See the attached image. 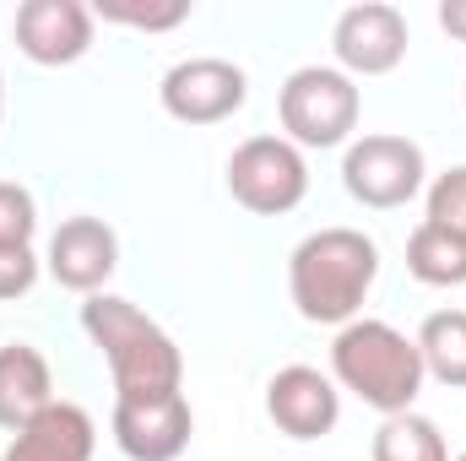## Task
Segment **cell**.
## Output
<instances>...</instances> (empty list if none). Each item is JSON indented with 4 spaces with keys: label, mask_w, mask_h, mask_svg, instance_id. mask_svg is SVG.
I'll use <instances>...</instances> for the list:
<instances>
[{
    "label": "cell",
    "mask_w": 466,
    "mask_h": 461,
    "mask_svg": "<svg viewBox=\"0 0 466 461\" xmlns=\"http://www.w3.org/2000/svg\"><path fill=\"white\" fill-rule=\"evenodd\" d=\"M380 277V244L363 229H320L288 255V299L309 326H352Z\"/></svg>",
    "instance_id": "1"
},
{
    "label": "cell",
    "mask_w": 466,
    "mask_h": 461,
    "mask_svg": "<svg viewBox=\"0 0 466 461\" xmlns=\"http://www.w3.org/2000/svg\"><path fill=\"white\" fill-rule=\"evenodd\" d=\"M82 332L104 353L115 396H163V391L185 385V353H179V343L152 315H141L130 299L93 293L82 304Z\"/></svg>",
    "instance_id": "2"
},
{
    "label": "cell",
    "mask_w": 466,
    "mask_h": 461,
    "mask_svg": "<svg viewBox=\"0 0 466 461\" xmlns=\"http://www.w3.org/2000/svg\"><path fill=\"white\" fill-rule=\"evenodd\" d=\"M331 380H337V391H352L363 407L390 418V413H412L429 374H423L418 343L407 332H396L390 321L358 315L331 343Z\"/></svg>",
    "instance_id": "3"
},
{
    "label": "cell",
    "mask_w": 466,
    "mask_h": 461,
    "mask_svg": "<svg viewBox=\"0 0 466 461\" xmlns=\"http://www.w3.org/2000/svg\"><path fill=\"white\" fill-rule=\"evenodd\" d=\"M277 115H282V130L299 152L304 147H315V152L348 147L358 115H363V93L337 66H299L277 93Z\"/></svg>",
    "instance_id": "4"
},
{
    "label": "cell",
    "mask_w": 466,
    "mask_h": 461,
    "mask_svg": "<svg viewBox=\"0 0 466 461\" xmlns=\"http://www.w3.org/2000/svg\"><path fill=\"white\" fill-rule=\"evenodd\" d=\"M342 185L358 207H374V212H396L407 207L412 196H423L429 185V158L412 136H358L342 152Z\"/></svg>",
    "instance_id": "5"
},
{
    "label": "cell",
    "mask_w": 466,
    "mask_h": 461,
    "mask_svg": "<svg viewBox=\"0 0 466 461\" xmlns=\"http://www.w3.org/2000/svg\"><path fill=\"white\" fill-rule=\"evenodd\" d=\"M228 196L255 218H282L309 196V163L288 136H249L228 158Z\"/></svg>",
    "instance_id": "6"
},
{
    "label": "cell",
    "mask_w": 466,
    "mask_h": 461,
    "mask_svg": "<svg viewBox=\"0 0 466 461\" xmlns=\"http://www.w3.org/2000/svg\"><path fill=\"white\" fill-rule=\"evenodd\" d=\"M168 119L179 125H223L244 109L249 98V77L233 66V60H218V55H196V60H179L163 71V87H157Z\"/></svg>",
    "instance_id": "7"
},
{
    "label": "cell",
    "mask_w": 466,
    "mask_h": 461,
    "mask_svg": "<svg viewBox=\"0 0 466 461\" xmlns=\"http://www.w3.org/2000/svg\"><path fill=\"white\" fill-rule=\"evenodd\" d=\"M119 456L130 461H179L190 451L196 435V413L185 402V391H163V396H115L109 413Z\"/></svg>",
    "instance_id": "8"
},
{
    "label": "cell",
    "mask_w": 466,
    "mask_h": 461,
    "mask_svg": "<svg viewBox=\"0 0 466 461\" xmlns=\"http://www.w3.org/2000/svg\"><path fill=\"white\" fill-rule=\"evenodd\" d=\"M407 16L385 0H363V5H348L331 27V55H337V71H348L352 82L358 77H390L401 60H407Z\"/></svg>",
    "instance_id": "9"
},
{
    "label": "cell",
    "mask_w": 466,
    "mask_h": 461,
    "mask_svg": "<svg viewBox=\"0 0 466 461\" xmlns=\"http://www.w3.org/2000/svg\"><path fill=\"white\" fill-rule=\"evenodd\" d=\"M266 418L299 446L326 440L337 429V418H342V391L315 364H288V369H277L266 380Z\"/></svg>",
    "instance_id": "10"
},
{
    "label": "cell",
    "mask_w": 466,
    "mask_h": 461,
    "mask_svg": "<svg viewBox=\"0 0 466 461\" xmlns=\"http://www.w3.org/2000/svg\"><path fill=\"white\" fill-rule=\"evenodd\" d=\"M98 16L82 0H22L11 16V38L33 66H76L93 49Z\"/></svg>",
    "instance_id": "11"
},
{
    "label": "cell",
    "mask_w": 466,
    "mask_h": 461,
    "mask_svg": "<svg viewBox=\"0 0 466 461\" xmlns=\"http://www.w3.org/2000/svg\"><path fill=\"white\" fill-rule=\"evenodd\" d=\"M49 277L82 299L104 293V282L115 277L119 266V233L104 218H66L60 229L49 233V255H44Z\"/></svg>",
    "instance_id": "12"
},
{
    "label": "cell",
    "mask_w": 466,
    "mask_h": 461,
    "mask_svg": "<svg viewBox=\"0 0 466 461\" xmlns=\"http://www.w3.org/2000/svg\"><path fill=\"white\" fill-rule=\"evenodd\" d=\"M98 451V424L76 402H49L27 429L11 435L0 461H93Z\"/></svg>",
    "instance_id": "13"
},
{
    "label": "cell",
    "mask_w": 466,
    "mask_h": 461,
    "mask_svg": "<svg viewBox=\"0 0 466 461\" xmlns=\"http://www.w3.org/2000/svg\"><path fill=\"white\" fill-rule=\"evenodd\" d=\"M55 396V374H49V358L33 343H5L0 347V429H27Z\"/></svg>",
    "instance_id": "14"
},
{
    "label": "cell",
    "mask_w": 466,
    "mask_h": 461,
    "mask_svg": "<svg viewBox=\"0 0 466 461\" xmlns=\"http://www.w3.org/2000/svg\"><path fill=\"white\" fill-rule=\"evenodd\" d=\"M412 343L423 358V374H434L451 391H466V310H434Z\"/></svg>",
    "instance_id": "15"
},
{
    "label": "cell",
    "mask_w": 466,
    "mask_h": 461,
    "mask_svg": "<svg viewBox=\"0 0 466 461\" xmlns=\"http://www.w3.org/2000/svg\"><path fill=\"white\" fill-rule=\"evenodd\" d=\"M369 461H451V446L434 418L390 413V418H380V429L369 440Z\"/></svg>",
    "instance_id": "16"
},
{
    "label": "cell",
    "mask_w": 466,
    "mask_h": 461,
    "mask_svg": "<svg viewBox=\"0 0 466 461\" xmlns=\"http://www.w3.org/2000/svg\"><path fill=\"white\" fill-rule=\"evenodd\" d=\"M407 271L423 288H461L466 282V239L434 229V223H418V229L407 233Z\"/></svg>",
    "instance_id": "17"
},
{
    "label": "cell",
    "mask_w": 466,
    "mask_h": 461,
    "mask_svg": "<svg viewBox=\"0 0 466 461\" xmlns=\"http://www.w3.org/2000/svg\"><path fill=\"white\" fill-rule=\"evenodd\" d=\"M423 223L466 239V163L434 174V185H429V218H423Z\"/></svg>",
    "instance_id": "18"
},
{
    "label": "cell",
    "mask_w": 466,
    "mask_h": 461,
    "mask_svg": "<svg viewBox=\"0 0 466 461\" xmlns=\"http://www.w3.org/2000/svg\"><path fill=\"white\" fill-rule=\"evenodd\" d=\"M38 233V201L27 185L0 179V244H33Z\"/></svg>",
    "instance_id": "19"
},
{
    "label": "cell",
    "mask_w": 466,
    "mask_h": 461,
    "mask_svg": "<svg viewBox=\"0 0 466 461\" xmlns=\"http://www.w3.org/2000/svg\"><path fill=\"white\" fill-rule=\"evenodd\" d=\"M93 16L136 27V33H168V27H179L190 16V0H168V5H98Z\"/></svg>",
    "instance_id": "20"
},
{
    "label": "cell",
    "mask_w": 466,
    "mask_h": 461,
    "mask_svg": "<svg viewBox=\"0 0 466 461\" xmlns=\"http://www.w3.org/2000/svg\"><path fill=\"white\" fill-rule=\"evenodd\" d=\"M38 255H33V244H0V299H22V293H33V282H38Z\"/></svg>",
    "instance_id": "21"
},
{
    "label": "cell",
    "mask_w": 466,
    "mask_h": 461,
    "mask_svg": "<svg viewBox=\"0 0 466 461\" xmlns=\"http://www.w3.org/2000/svg\"><path fill=\"white\" fill-rule=\"evenodd\" d=\"M440 27H445L456 44H466V0H440Z\"/></svg>",
    "instance_id": "22"
},
{
    "label": "cell",
    "mask_w": 466,
    "mask_h": 461,
    "mask_svg": "<svg viewBox=\"0 0 466 461\" xmlns=\"http://www.w3.org/2000/svg\"><path fill=\"white\" fill-rule=\"evenodd\" d=\"M0 119H5V77H0Z\"/></svg>",
    "instance_id": "23"
},
{
    "label": "cell",
    "mask_w": 466,
    "mask_h": 461,
    "mask_svg": "<svg viewBox=\"0 0 466 461\" xmlns=\"http://www.w3.org/2000/svg\"><path fill=\"white\" fill-rule=\"evenodd\" d=\"M456 461H466V451H461V456H456Z\"/></svg>",
    "instance_id": "24"
},
{
    "label": "cell",
    "mask_w": 466,
    "mask_h": 461,
    "mask_svg": "<svg viewBox=\"0 0 466 461\" xmlns=\"http://www.w3.org/2000/svg\"><path fill=\"white\" fill-rule=\"evenodd\" d=\"M461 93H466V87H461Z\"/></svg>",
    "instance_id": "25"
}]
</instances>
